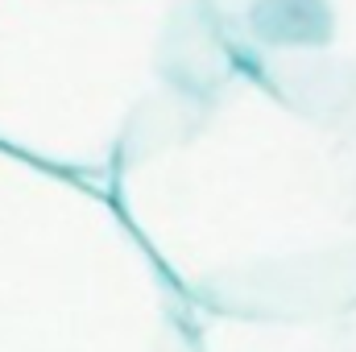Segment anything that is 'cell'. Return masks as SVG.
Wrapping results in <instances>:
<instances>
[{
    "instance_id": "cell-1",
    "label": "cell",
    "mask_w": 356,
    "mask_h": 352,
    "mask_svg": "<svg viewBox=\"0 0 356 352\" xmlns=\"http://www.w3.org/2000/svg\"><path fill=\"white\" fill-rule=\"evenodd\" d=\"M104 195L191 311L298 319L356 303V125L245 67L129 150Z\"/></svg>"
},
{
    "instance_id": "cell-2",
    "label": "cell",
    "mask_w": 356,
    "mask_h": 352,
    "mask_svg": "<svg viewBox=\"0 0 356 352\" xmlns=\"http://www.w3.org/2000/svg\"><path fill=\"white\" fill-rule=\"evenodd\" d=\"M232 67L207 0H0V150L104 195Z\"/></svg>"
},
{
    "instance_id": "cell-3",
    "label": "cell",
    "mask_w": 356,
    "mask_h": 352,
    "mask_svg": "<svg viewBox=\"0 0 356 352\" xmlns=\"http://www.w3.org/2000/svg\"><path fill=\"white\" fill-rule=\"evenodd\" d=\"M0 352H191V307L108 195L4 150Z\"/></svg>"
},
{
    "instance_id": "cell-4",
    "label": "cell",
    "mask_w": 356,
    "mask_h": 352,
    "mask_svg": "<svg viewBox=\"0 0 356 352\" xmlns=\"http://www.w3.org/2000/svg\"><path fill=\"white\" fill-rule=\"evenodd\" d=\"M236 67L327 120L356 125V0H207Z\"/></svg>"
},
{
    "instance_id": "cell-5",
    "label": "cell",
    "mask_w": 356,
    "mask_h": 352,
    "mask_svg": "<svg viewBox=\"0 0 356 352\" xmlns=\"http://www.w3.org/2000/svg\"><path fill=\"white\" fill-rule=\"evenodd\" d=\"M191 352H356V303L298 319L191 311Z\"/></svg>"
}]
</instances>
